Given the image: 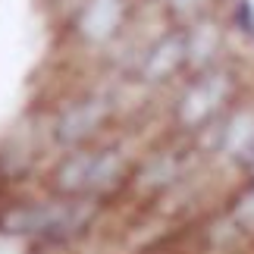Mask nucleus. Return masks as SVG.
Segmentation results:
<instances>
[{"label": "nucleus", "instance_id": "2", "mask_svg": "<svg viewBox=\"0 0 254 254\" xmlns=\"http://www.w3.org/2000/svg\"><path fill=\"white\" fill-rule=\"evenodd\" d=\"M245 91V72L236 60L207 66V69L185 72L179 82L170 88L167 104V123L170 135L179 138H194L201 129H207L213 120L229 113Z\"/></svg>", "mask_w": 254, "mask_h": 254}, {"label": "nucleus", "instance_id": "5", "mask_svg": "<svg viewBox=\"0 0 254 254\" xmlns=\"http://www.w3.org/2000/svg\"><path fill=\"white\" fill-rule=\"evenodd\" d=\"M189 72V38L182 22H163L132 57L123 82L138 91L157 94L170 88Z\"/></svg>", "mask_w": 254, "mask_h": 254}, {"label": "nucleus", "instance_id": "7", "mask_svg": "<svg viewBox=\"0 0 254 254\" xmlns=\"http://www.w3.org/2000/svg\"><path fill=\"white\" fill-rule=\"evenodd\" d=\"M220 213L232 223L242 242H254V176H242L239 185L223 198Z\"/></svg>", "mask_w": 254, "mask_h": 254}, {"label": "nucleus", "instance_id": "1", "mask_svg": "<svg viewBox=\"0 0 254 254\" xmlns=\"http://www.w3.org/2000/svg\"><path fill=\"white\" fill-rule=\"evenodd\" d=\"M138 154L116 135H107L94 144L60 151L44 173V191L57 198L94 201L107 207L113 198L126 194Z\"/></svg>", "mask_w": 254, "mask_h": 254}, {"label": "nucleus", "instance_id": "8", "mask_svg": "<svg viewBox=\"0 0 254 254\" xmlns=\"http://www.w3.org/2000/svg\"><path fill=\"white\" fill-rule=\"evenodd\" d=\"M220 13H223V22H226L232 41L254 44V3L251 0H229Z\"/></svg>", "mask_w": 254, "mask_h": 254}, {"label": "nucleus", "instance_id": "9", "mask_svg": "<svg viewBox=\"0 0 254 254\" xmlns=\"http://www.w3.org/2000/svg\"><path fill=\"white\" fill-rule=\"evenodd\" d=\"M160 9L170 22H191V19H198L204 13L220 9V3L217 0H163Z\"/></svg>", "mask_w": 254, "mask_h": 254}, {"label": "nucleus", "instance_id": "10", "mask_svg": "<svg viewBox=\"0 0 254 254\" xmlns=\"http://www.w3.org/2000/svg\"><path fill=\"white\" fill-rule=\"evenodd\" d=\"M226 254H251V251H226Z\"/></svg>", "mask_w": 254, "mask_h": 254}, {"label": "nucleus", "instance_id": "11", "mask_svg": "<svg viewBox=\"0 0 254 254\" xmlns=\"http://www.w3.org/2000/svg\"><path fill=\"white\" fill-rule=\"evenodd\" d=\"M148 3H157V6H160V3H163V0H148Z\"/></svg>", "mask_w": 254, "mask_h": 254}, {"label": "nucleus", "instance_id": "6", "mask_svg": "<svg viewBox=\"0 0 254 254\" xmlns=\"http://www.w3.org/2000/svg\"><path fill=\"white\" fill-rule=\"evenodd\" d=\"M182 25H185V38H189V72L232 60V35L223 22L220 9L204 13Z\"/></svg>", "mask_w": 254, "mask_h": 254}, {"label": "nucleus", "instance_id": "4", "mask_svg": "<svg viewBox=\"0 0 254 254\" xmlns=\"http://www.w3.org/2000/svg\"><path fill=\"white\" fill-rule=\"evenodd\" d=\"M144 0H79L60 19V32L75 51L107 60L110 51L132 32Z\"/></svg>", "mask_w": 254, "mask_h": 254}, {"label": "nucleus", "instance_id": "3", "mask_svg": "<svg viewBox=\"0 0 254 254\" xmlns=\"http://www.w3.org/2000/svg\"><path fill=\"white\" fill-rule=\"evenodd\" d=\"M120 120V94L110 88H85L60 101L47 116V144L60 151L94 144L113 135V126Z\"/></svg>", "mask_w": 254, "mask_h": 254}]
</instances>
